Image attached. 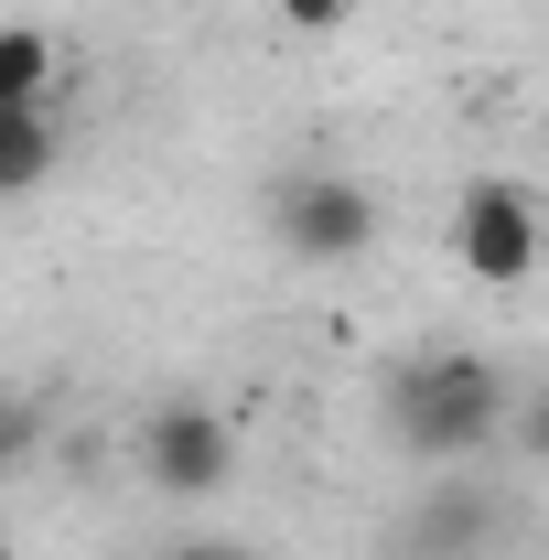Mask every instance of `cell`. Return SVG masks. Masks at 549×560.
I'll return each mask as SVG.
<instances>
[{
  "mask_svg": "<svg viewBox=\"0 0 549 560\" xmlns=\"http://www.w3.org/2000/svg\"><path fill=\"white\" fill-rule=\"evenodd\" d=\"M140 475L162 495H215L237 475V431H226L206 399H162V410L140 420Z\"/></svg>",
  "mask_w": 549,
  "mask_h": 560,
  "instance_id": "4",
  "label": "cell"
},
{
  "mask_svg": "<svg viewBox=\"0 0 549 560\" xmlns=\"http://www.w3.org/2000/svg\"><path fill=\"white\" fill-rule=\"evenodd\" d=\"M270 237L291 259H313V270H344V259L377 248V195L355 173H280L270 184Z\"/></svg>",
  "mask_w": 549,
  "mask_h": 560,
  "instance_id": "2",
  "label": "cell"
},
{
  "mask_svg": "<svg viewBox=\"0 0 549 560\" xmlns=\"http://www.w3.org/2000/svg\"><path fill=\"white\" fill-rule=\"evenodd\" d=\"M0 119H11V173H0V184L33 195V184L55 173V108H0Z\"/></svg>",
  "mask_w": 549,
  "mask_h": 560,
  "instance_id": "7",
  "label": "cell"
},
{
  "mask_svg": "<svg viewBox=\"0 0 549 560\" xmlns=\"http://www.w3.org/2000/svg\"><path fill=\"white\" fill-rule=\"evenodd\" d=\"M0 108H55V33L44 22L0 33Z\"/></svg>",
  "mask_w": 549,
  "mask_h": 560,
  "instance_id": "6",
  "label": "cell"
},
{
  "mask_svg": "<svg viewBox=\"0 0 549 560\" xmlns=\"http://www.w3.org/2000/svg\"><path fill=\"white\" fill-rule=\"evenodd\" d=\"M506 420H517V399H506V377H495L475 346L410 355V366L388 377V431H399V453H420L431 475H453L464 453H484Z\"/></svg>",
  "mask_w": 549,
  "mask_h": 560,
  "instance_id": "1",
  "label": "cell"
},
{
  "mask_svg": "<svg viewBox=\"0 0 549 560\" xmlns=\"http://www.w3.org/2000/svg\"><path fill=\"white\" fill-rule=\"evenodd\" d=\"M162 560H248V550H237V539H173Z\"/></svg>",
  "mask_w": 549,
  "mask_h": 560,
  "instance_id": "10",
  "label": "cell"
},
{
  "mask_svg": "<svg viewBox=\"0 0 549 560\" xmlns=\"http://www.w3.org/2000/svg\"><path fill=\"white\" fill-rule=\"evenodd\" d=\"M506 431H517V453H528V464L549 475V377L528 388V399H517V420H506Z\"/></svg>",
  "mask_w": 549,
  "mask_h": 560,
  "instance_id": "8",
  "label": "cell"
},
{
  "mask_svg": "<svg viewBox=\"0 0 549 560\" xmlns=\"http://www.w3.org/2000/svg\"><path fill=\"white\" fill-rule=\"evenodd\" d=\"M344 11H355V0H270V22H280V33H335Z\"/></svg>",
  "mask_w": 549,
  "mask_h": 560,
  "instance_id": "9",
  "label": "cell"
},
{
  "mask_svg": "<svg viewBox=\"0 0 549 560\" xmlns=\"http://www.w3.org/2000/svg\"><path fill=\"white\" fill-rule=\"evenodd\" d=\"M484 539H495V495L464 486V475H442V486L399 517V560H475Z\"/></svg>",
  "mask_w": 549,
  "mask_h": 560,
  "instance_id": "5",
  "label": "cell"
},
{
  "mask_svg": "<svg viewBox=\"0 0 549 560\" xmlns=\"http://www.w3.org/2000/svg\"><path fill=\"white\" fill-rule=\"evenodd\" d=\"M453 259H464L484 291H517V280H539V206H528L506 173L464 184V206H453Z\"/></svg>",
  "mask_w": 549,
  "mask_h": 560,
  "instance_id": "3",
  "label": "cell"
}]
</instances>
